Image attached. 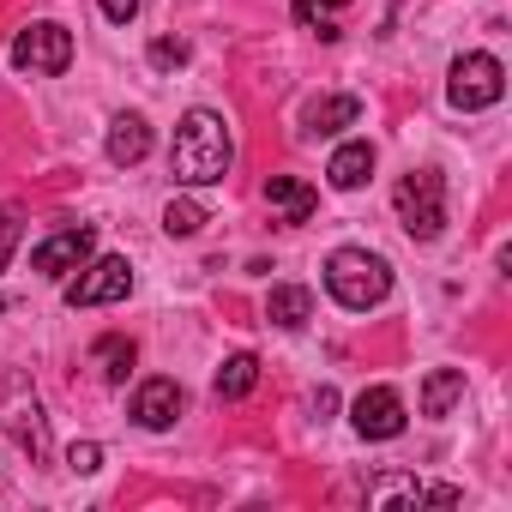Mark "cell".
<instances>
[{
  "mask_svg": "<svg viewBox=\"0 0 512 512\" xmlns=\"http://www.w3.org/2000/svg\"><path fill=\"white\" fill-rule=\"evenodd\" d=\"M235 163V145H229V127L217 109H187L181 127H175V145H169V175L181 187H217Z\"/></svg>",
  "mask_w": 512,
  "mask_h": 512,
  "instance_id": "obj_1",
  "label": "cell"
},
{
  "mask_svg": "<svg viewBox=\"0 0 512 512\" xmlns=\"http://www.w3.org/2000/svg\"><path fill=\"white\" fill-rule=\"evenodd\" d=\"M326 290H332L338 308L368 314V308H380L392 296V266L380 260V253H368V247H338L326 260Z\"/></svg>",
  "mask_w": 512,
  "mask_h": 512,
  "instance_id": "obj_2",
  "label": "cell"
},
{
  "mask_svg": "<svg viewBox=\"0 0 512 512\" xmlns=\"http://www.w3.org/2000/svg\"><path fill=\"white\" fill-rule=\"evenodd\" d=\"M392 205H398V223H404L410 241H440L446 235V181H440V169H410L398 181Z\"/></svg>",
  "mask_w": 512,
  "mask_h": 512,
  "instance_id": "obj_3",
  "label": "cell"
},
{
  "mask_svg": "<svg viewBox=\"0 0 512 512\" xmlns=\"http://www.w3.org/2000/svg\"><path fill=\"white\" fill-rule=\"evenodd\" d=\"M506 97V67L494 55H458L452 73H446V103L458 115H476V109H494Z\"/></svg>",
  "mask_w": 512,
  "mask_h": 512,
  "instance_id": "obj_4",
  "label": "cell"
},
{
  "mask_svg": "<svg viewBox=\"0 0 512 512\" xmlns=\"http://www.w3.org/2000/svg\"><path fill=\"white\" fill-rule=\"evenodd\" d=\"M13 67L31 73V79H55V73H67V67H73V31L55 25V19H37L31 31L13 37Z\"/></svg>",
  "mask_w": 512,
  "mask_h": 512,
  "instance_id": "obj_5",
  "label": "cell"
},
{
  "mask_svg": "<svg viewBox=\"0 0 512 512\" xmlns=\"http://www.w3.org/2000/svg\"><path fill=\"white\" fill-rule=\"evenodd\" d=\"M133 296V266L121 253H103V260H85L79 278L67 284V308H109Z\"/></svg>",
  "mask_w": 512,
  "mask_h": 512,
  "instance_id": "obj_6",
  "label": "cell"
},
{
  "mask_svg": "<svg viewBox=\"0 0 512 512\" xmlns=\"http://www.w3.org/2000/svg\"><path fill=\"white\" fill-rule=\"evenodd\" d=\"M0 428H7V434L31 452V464H43V458H49V416H43L37 392L7 386V404H0Z\"/></svg>",
  "mask_w": 512,
  "mask_h": 512,
  "instance_id": "obj_7",
  "label": "cell"
},
{
  "mask_svg": "<svg viewBox=\"0 0 512 512\" xmlns=\"http://www.w3.org/2000/svg\"><path fill=\"white\" fill-rule=\"evenodd\" d=\"M91 247H97V235L79 223V229H55L49 241H37V253H31V272L37 278H67V272H79L85 260H91Z\"/></svg>",
  "mask_w": 512,
  "mask_h": 512,
  "instance_id": "obj_8",
  "label": "cell"
},
{
  "mask_svg": "<svg viewBox=\"0 0 512 512\" xmlns=\"http://www.w3.org/2000/svg\"><path fill=\"white\" fill-rule=\"evenodd\" d=\"M350 422L362 440H398L404 434V398L392 386H368L356 404H350Z\"/></svg>",
  "mask_w": 512,
  "mask_h": 512,
  "instance_id": "obj_9",
  "label": "cell"
},
{
  "mask_svg": "<svg viewBox=\"0 0 512 512\" xmlns=\"http://www.w3.org/2000/svg\"><path fill=\"white\" fill-rule=\"evenodd\" d=\"M368 506H458L452 482H416V476H374L368 482Z\"/></svg>",
  "mask_w": 512,
  "mask_h": 512,
  "instance_id": "obj_10",
  "label": "cell"
},
{
  "mask_svg": "<svg viewBox=\"0 0 512 512\" xmlns=\"http://www.w3.org/2000/svg\"><path fill=\"white\" fill-rule=\"evenodd\" d=\"M103 151H109V163L115 169H133V163H145L151 157V121L145 115H115L109 121V139H103Z\"/></svg>",
  "mask_w": 512,
  "mask_h": 512,
  "instance_id": "obj_11",
  "label": "cell"
},
{
  "mask_svg": "<svg viewBox=\"0 0 512 512\" xmlns=\"http://www.w3.org/2000/svg\"><path fill=\"white\" fill-rule=\"evenodd\" d=\"M175 416H181V386H175V380H145V386L133 392V422H139V428L163 434V428H175Z\"/></svg>",
  "mask_w": 512,
  "mask_h": 512,
  "instance_id": "obj_12",
  "label": "cell"
},
{
  "mask_svg": "<svg viewBox=\"0 0 512 512\" xmlns=\"http://www.w3.org/2000/svg\"><path fill=\"white\" fill-rule=\"evenodd\" d=\"M362 121V97H308L302 103V133L308 139H332L338 127Z\"/></svg>",
  "mask_w": 512,
  "mask_h": 512,
  "instance_id": "obj_13",
  "label": "cell"
},
{
  "mask_svg": "<svg viewBox=\"0 0 512 512\" xmlns=\"http://www.w3.org/2000/svg\"><path fill=\"white\" fill-rule=\"evenodd\" d=\"M266 205L278 211V223H308L320 211V193L308 181H296V175H272L266 181Z\"/></svg>",
  "mask_w": 512,
  "mask_h": 512,
  "instance_id": "obj_14",
  "label": "cell"
},
{
  "mask_svg": "<svg viewBox=\"0 0 512 512\" xmlns=\"http://www.w3.org/2000/svg\"><path fill=\"white\" fill-rule=\"evenodd\" d=\"M368 175H374V145H368V139L338 145V151H332V163H326V181H332L338 193H356Z\"/></svg>",
  "mask_w": 512,
  "mask_h": 512,
  "instance_id": "obj_15",
  "label": "cell"
},
{
  "mask_svg": "<svg viewBox=\"0 0 512 512\" xmlns=\"http://www.w3.org/2000/svg\"><path fill=\"white\" fill-rule=\"evenodd\" d=\"M266 320L284 326V332H302V326L314 320V290H308V284H272V296H266Z\"/></svg>",
  "mask_w": 512,
  "mask_h": 512,
  "instance_id": "obj_16",
  "label": "cell"
},
{
  "mask_svg": "<svg viewBox=\"0 0 512 512\" xmlns=\"http://www.w3.org/2000/svg\"><path fill=\"white\" fill-rule=\"evenodd\" d=\"M464 404V368H434L428 380H422V416H452Z\"/></svg>",
  "mask_w": 512,
  "mask_h": 512,
  "instance_id": "obj_17",
  "label": "cell"
},
{
  "mask_svg": "<svg viewBox=\"0 0 512 512\" xmlns=\"http://www.w3.org/2000/svg\"><path fill=\"white\" fill-rule=\"evenodd\" d=\"M91 362H97V374H103L109 386H121V380L133 374V362H139V344H133V338H121V332H109V338H97V344H91Z\"/></svg>",
  "mask_w": 512,
  "mask_h": 512,
  "instance_id": "obj_18",
  "label": "cell"
},
{
  "mask_svg": "<svg viewBox=\"0 0 512 512\" xmlns=\"http://www.w3.org/2000/svg\"><path fill=\"white\" fill-rule=\"evenodd\" d=\"M253 386H260V356H247V350H235L223 368H217V380H211V392L223 398V404H235V398H247Z\"/></svg>",
  "mask_w": 512,
  "mask_h": 512,
  "instance_id": "obj_19",
  "label": "cell"
},
{
  "mask_svg": "<svg viewBox=\"0 0 512 512\" xmlns=\"http://www.w3.org/2000/svg\"><path fill=\"white\" fill-rule=\"evenodd\" d=\"M338 13H344V0H296V19L320 37V43H332L344 25H338Z\"/></svg>",
  "mask_w": 512,
  "mask_h": 512,
  "instance_id": "obj_20",
  "label": "cell"
},
{
  "mask_svg": "<svg viewBox=\"0 0 512 512\" xmlns=\"http://www.w3.org/2000/svg\"><path fill=\"white\" fill-rule=\"evenodd\" d=\"M163 229L169 235H199L205 229V205L199 199H169L163 205Z\"/></svg>",
  "mask_w": 512,
  "mask_h": 512,
  "instance_id": "obj_21",
  "label": "cell"
},
{
  "mask_svg": "<svg viewBox=\"0 0 512 512\" xmlns=\"http://www.w3.org/2000/svg\"><path fill=\"white\" fill-rule=\"evenodd\" d=\"M19 235H25V217H19L13 205H0V272H7L13 247H19Z\"/></svg>",
  "mask_w": 512,
  "mask_h": 512,
  "instance_id": "obj_22",
  "label": "cell"
},
{
  "mask_svg": "<svg viewBox=\"0 0 512 512\" xmlns=\"http://www.w3.org/2000/svg\"><path fill=\"white\" fill-rule=\"evenodd\" d=\"M151 67H157V73L187 67V43H181V37H157V43H151Z\"/></svg>",
  "mask_w": 512,
  "mask_h": 512,
  "instance_id": "obj_23",
  "label": "cell"
},
{
  "mask_svg": "<svg viewBox=\"0 0 512 512\" xmlns=\"http://www.w3.org/2000/svg\"><path fill=\"white\" fill-rule=\"evenodd\" d=\"M97 464H103V446H97V440H79V446L67 452V470H79V476H91Z\"/></svg>",
  "mask_w": 512,
  "mask_h": 512,
  "instance_id": "obj_24",
  "label": "cell"
},
{
  "mask_svg": "<svg viewBox=\"0 0 512 512\" xmlns=\"http://www.w3.org/2000/svg\"><path fill=\"white\" fill-rule=\"evenodd\" d=\"M97 7H103V19H109V25H127V19L145 7V0H97Z\"/></svg>",
  "mask_w": 512,
  "mask_h": 512,
  "instance_id": "obj_25",
  "label": "cell"
},
{
  "mask_svg": "<svg viewBox=\"0 0 512 512\" xmlns=\"http://www.w3.org/2000/svg\"><path fill=\"white\" fill-rule=\"evenodd\" d=\"M314 410H320V422H326V410H338V392H332V386H320V398H314Z\"/></svg>",
  "mask_w": 512,
  "mask_h": 512,
  "instance_id": "obj_26",
  "label": "cell"
}]
</instances>
